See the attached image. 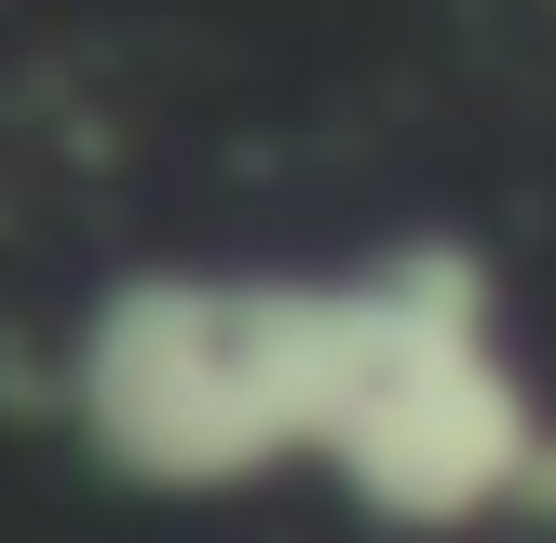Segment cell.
<instances>
[{
  "mask_svg": "<svg viewBox=\"0 0 556 543\" xmlns=\"http://www.w3.org/2000/svg\"><path fill=\"white\" fill-rule=\"evenodd\" d=\"M340 340H326L313 489H340L394 543H503L556 530V394L516 340V299L476 244L407 231L326 258Z\"/></svg>",
  "mask_w": 556,
  "mask_h": 543,
  "instance_id": "6da1fadb",
  "label": "cell"
},
{
  "mask_svg": "<svg viewBox=\"0 0 556 543\" xmlns=\"http://www.w3.org/2000/svg\"><path fill=\"white\" fill-rule=\"evenodd\" d=\"M326 272H244V258H150L109 272L54 326V434L136 503H244L313 476L326 421Z\"/></svg>",
  "mask_w": 556,
  "mask_h": 543,
  "instance_id": "7a4b0ae2",
  "label": "cell"
}]
</instances>
